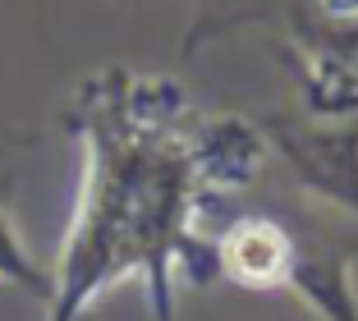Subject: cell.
I'll list each match as a JSON object with an SVG mask.
<instances>
[{
    "label": "cell",
    "mask_w": 358,
    "mask_h": 321,
    "mask_svg": "<svg viewBox=\"0 0 358 321\" xmlns=\"http://www.w3.org/2000/svg\"><path fill=\"white\" fill-rule=\"evenodd\" d=\"M69 124L83 138V193L46 312L51 321H83L96 294L138 271L157 321H175V276L216 280V252L193 234L202 184L184 92L166 78L106 69L78 87Z\"/></svg>",
    "instance_id": "6da1fadb"
},
{
    "label": "cell",
    "mask_w": 358,
    "mask_h": 321,
    "mask_svg": "<svg viewBox=\"0 0 358 321\" xmlns=\"http://www.w3.org/2000/svg\"><path fill=\"white\" fill-rule=\"evenodd\" d=\"M257 129L308 197L358 220V115L275 110L257 115Z\"/></svg>",
    "instance_id": "7a4b0ae2"
},
{
    "label": "cell",
    "mask_w": 358,
    "mask_h": 321,
    "mask_svg": "<svg viewBox=\"0 0 358 321\" xmlns=\"http://www.w3.org/2000/svg\"><path fill=\"white\" fill-rule=\"evenodd\" d=\"M216 252V276L243 285V290H285L289 257H294V229L289 211L280 202L239 211L221 234L211 238Z\"/></svg>",
    "instance_id": "3957f363"
},
{
    "label": "cell",
    "mask_w": 358,
    "mask_h": 321,
    "mask_svg": "<svg viewBox=\"0 0 358 321\" xmlns=\"http://www.w3.org/2000/svg\"><path fill=\"white\" fill-rule=\"evenodd\" d=\"M0 285H10V290L28 294L37 303H51V294H55V271H46L23 248V238L14 229V220L5 216V207H0Z\"/></svg>",
    "instance_id": "277c9868"
}]
</instances>
